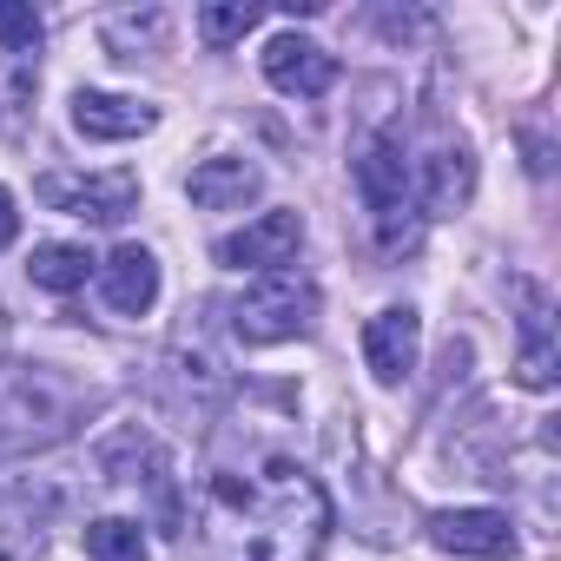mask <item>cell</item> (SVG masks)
<instances>
[{"instance_id": "1", "label": "cell", "mask_w": 561, "mask_h": 561, "mask_svg": "<svg viewBox=\"0 0 561 561\" xmlns=\"http://www.w3.org/2000/svg\"><path fill=\"white\" fill-rule=\"evenodd\" d=\"M205 508L225 561H318L331 535V495L298 462H277L271 482L211 476Z\"/></svg>"}, {"instance_id": "2", "label": "cell", "mask_w": 561, "mask_h": 561, "mask_svg": "<svg viewBox=\"0 0 561 561\" xmlns=\"http://www.w3.org/2000/svg\"><path fill=\"white\" fill-rule=\"evenodd\" d=\"M357 192L377 218V244L397 257V251H416L423 225H416V205H410V159H403V139H370L357 152Z\"/></svg>"}, {"instance_id": "3", "label": "cell", "mask_w": 561, "mask_h": 561, "mask_svg": "<svg viewBox=\"0 0 561 561\" xmlns=\"http://www.w3.org/2000/svg\"><path fill=\"white\" fill-rule=\"evenodd\" d=\"M318 324V285L298 271H264L257 285L231 305V331L244 344H285Z\"/></svg>"}, {"instance_id": "4", "label": "cell", "mask_w": 561, "mask_h": 561, "mask_svg": "<svg viewBox=\"0 0 561 561\" xmlns=\"http://www.w3.org/2000/svg\"><path fill=\"white\" fill-rule=\"evenodd\" d=\"M34 198L54 205V211H67V218L119 225L139 205V172H41Z\"/></svg>"}, {"instance_id": "5", "label": "cell", "mask_w": 561, "mask_h": 561, "mask_svg": "<svg viewBox=\"0 0 561 561\" xmlns=\"http://www.w3.org/2000/svg\"><path fill=\"white\" fill-rule=\"evenodd\" d=\"M298 244H305V211H264V218H251L244 231L218 238L211 257H218L225 271H291Z\"/></svg>"}, {"instance_id": "6", "label": "cell", "mask_w": 561, "mask_h": 561, "mask_svg": "<svg viewBox=\"0 0 561 561\" xmlns=\"http://www.w3.org/2000/svg\"><path fill=\"white\" fill-rule=\"evenodd\" d=\"M264 80L277 93H291V100H324L337 87V60L318 41H305V34H277L264 47Z\"/></svg>"}, {"instance_id": "7", "label": "cell", "mask_w": 561, "mask_h": 561, "mask_svg": "<svg viewBox=\"0 0 561 561\" xmlns=\"http://www.w3.org/2000/svg\"><path fill=\"white\" fill-rule=\"evenodd\" d=\"M430 541L449 548V554L508 561L515 554V522L502 508H443V515H430Z\"/></svg>"}, {"instance_id": "8", "label": "cell", "mask_w": 561, "mask_h": 561, "mask_svg": "<svg viewBox=\"0 0 561 561\" xmlns=\"http://www.w3.org/2000/svg\"><path fill=\"white\" fill-rule=\"evenodd\" d=\"M416 351H423V318L410 305H390L364 324V364L377 383H403L416 370Z\"/></svg>"}, {"instance_id": "9", "label": "cell", "mask_w": 561, "mask_h": 561, "mask_svg": "<svg viewBox=\"0 0 561 561\" xmlns=\"http://www.w3.org/2000/svg\"><path fill=\"white\" fill-rule=\"evenodd\" d=\"M100 291L119 318H146L159 305V257L146 244H119L106 264H100Z\"/></svg>"}, {"instance_id": "10", "label": "cell", "mask_w": 561, "mask_h": 561, "mask_svg": "<svg viewBox=\"0 0 561 561\" xmlns=\"http://www.w3.org/2000/svg\"><path fill=\"white\" fill-rule=\"evenodd\" d=\"M185 192H192L198 211H244V205L264 192V172H257L251 159H205V165L185 179Z\"/></svg>"}, {"instance_id": "11", "label": "cell", "mask_w": 561, "mask_h": 561, "mask_svg": "<svg viewBox=\"0 0 561 561\" xmlns=\"http://www.w3.org/2000/svg\"><path fill=\"white\" fill-rule=\"evenodd\" d=\"M152 106L146 100H126V93H73V126L87 133V139H139V133H152Z\"/></svg>"}, {"instance_id": "12", "label": "cell", "mask_w": 561, "mask_h": 561, "mask_svg": "<svg viewBox=\"0 0 561 561\" xmlns=\"http://www.w3.org/2000/svg\"><path fill=\"white\" fill-rule=\"evenodd\" d=\"M469 192H476V159H469L462 139H456V146L443 139V146L423 159V205H430V211H462Z\"/></svg>"}, {"instance_id": "13", "label": "cell", "mask_w": 561, "mask_h": 561, "mask_svg": "<svg viewBox=\"0 0 561 561\" xmlns=\"http://www.w3.org/2000/svg\"><path fill=\"white\" fill-rule=\"evenodd\" d=\"M93 271H100V257L87 244H34V257H27V277H34L41 291H60V298L80 291Z\"/></svg>"}, {"instance_id": "14", "label": "cell", "mask_w": 561, "mask_h": 561, "mask_svg": "<svg viewBox=\"0 0 561 561\" xmlns=\"http://www.w3.org/2000/svg\"><path fill=\"white\" fill-rule=\"evenodd\" d=\"M522 357H515V383L522 390H548L554 383V337H548V305L535 298V311L522 318Z\"/></svg>"}, {"instance_id": "15", "label": "cell", "mask_w": 561, "mask_h": 561, "mask_svg": "<svg viewBox=\"0 0 561 561\" xmlns=\"http://www.w3.org/2000/svg\"><path fill=\"white\" fill-rule=\"evenodd\" d=\"M257 21H264V8H251V0H211V8H198V41L205 47H231Z\"/></svg>"}, {"instance_id": "16", "label": "cell", "mask_w": 561, "mask_h": 561, "mask_svg": "<svg viewBox=\"0 0 561 561\" xmlns=\"http://www.w3.org/2000/svg\"><path fill=\"white\" fill-rule=\"evenodd\" d=\"M87 554L93 561H146V535L126 515H100V522H87Z\"/></svg>"}, {"instance_id": "17", "label": "cell", "mask_w": 561, "mask_h": 561, "mask_svg": "<svg viewBox=\"0 0 561 561\" xmlns=\"http://www.w3.org/2000/svg\"><path fill=\"white\" fill-rule=\"evenodd\" d=\"M41 47V14L21 0H0V54H34Z\"/></svg>"}, {"instance_id": "18", "label": "cell", "mask_w": 561, "mask_h": 561, "mask_svg": "<svg viewBox=\"0 0 561 561\" xmlns=\"http://www.w3.org/2000/svg\"><path fill=\"white\" fill-rule=\"evenodd\" d=\"M133 41H165V14L159 8H146V14H119V21H106V47H133Z\"/></svg>"}, {"instance_id": "19", "label": "cell", "mask_w": 561, "mask_h": 561, "mask_svg": "<svg viewBox=\"0 0 561 561\" xmlns=\"http://www.w3.org/2000/svg\"><path fill=\"white\" fill-rule=\"evenodd\" d=\"M14 231H21V211H14V198H8V192H0V251L14 244Z\"/></svg>"}, {"instance_id": "20", "label": "cell", "mask_w": 561, "mask_h": 561, "mask_svg": "<svg viewBox=\"0 0 561 561\" xmlns=\"http://www.w3.org/2000/svg\"><path fill=\"white\" fill-rule=\"evenodd\" d=\"M0 351H8V318H0Z\"/></svg>"}]
</instances>
